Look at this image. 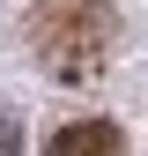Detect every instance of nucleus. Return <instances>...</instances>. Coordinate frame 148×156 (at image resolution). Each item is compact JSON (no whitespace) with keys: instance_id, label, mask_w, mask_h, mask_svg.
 <instances>
[{"instance_id":"1","label":"nucleus","mask_w":148,"mask_h":156,"mask_svg":"<svg viewBox=\"0 0 148 156\" xmlns=\"http://www.w3.org/2000/svg\"><path fill=\"white\" fill-rule=\"evenodd\" d=\"M22 30H30V52L52 82H89L111 60L119 15H111V0H37Z\"/></svg>"},{"instance_id":"2","label":"nucleus","mask_w":148,"mask_h":156,"mask_svg":"<svg viewBox=\"0 0 148 156\" xmlns=\"http://www.w3.org/2000/svg\"><path fill=\"white\" fill-rule=\"evenodd\" d=\"M45 156H126V134L111 126V119H67L45 141Z\"/></svg>"},{"instance_id":"3","label":"nucleus","mask_w":148,"mask_h":156,"mask_svg":"<svg viewBox=\"0 0 148 156\" xmlns=\"http://www.w3.org/2000/svg\"><path fill=\"white\" fill-rule=\"evenodd\" d=\"M0 156H22V119L0 104Z\"/></svg>"}]
</instances>
